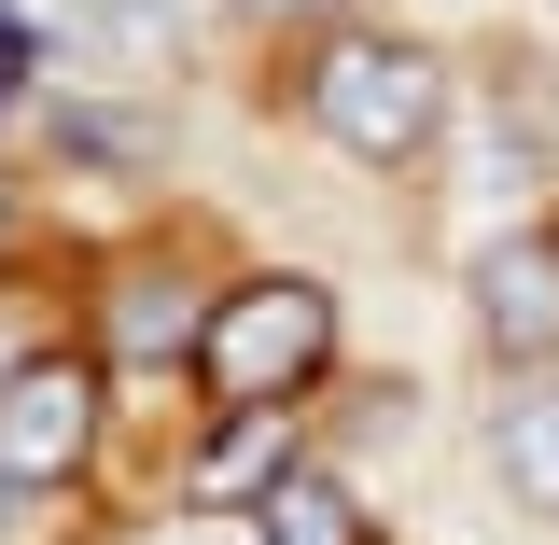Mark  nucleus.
Instances as JSON below:
<instances>
[{
	"mask_svg": "<svg viewBox=\"0 0 559 545\" xmlns=\"http://www.w3.org/2000/svg\"><path fill=\"white\" fill-rule=\"evenodd\" d=\"M322 349H336L322 280H238V294L197 322V378L224 392V406H280V392H294Z\"/></svg>",
	"mask_w": 559,
	"mask_h": 545,
	"instance_id": "1",
	"label": "nucleus"
},
{
	"mask_svg": "<svg viewBox=\"0 0 559 545\" xmlns=\"http://www.w3.org/2000/svg\"><path fill=\"white\" fill-rule=\"evenodd\" d=\"M308 112H322V140H336V154L406 168L419 140H433V112H448V84H433V57H419V43H336V57L308 70Z\"/></svg>",
	"mask_w": 559,
	"mask_h": 545,
	"instance_id": "2",
	"label": "nucleus"
},
{
	"mask_svg": "<svg viewBox=\"0 0 559 545\" xmlns=\"http://www.w3.org/2000/svg\"><path fill=\"white\" fill-rule=\"evenodd\" d=\"M84 448H98V378H84L70 349L14 364V378H0V489H57Z\"/></svg>",
	"mask_w": 559,
	"mask_h": 545,
	"instance_id": "3",
	"label": "nucleus"
},
{
	"mask_svg": "<svg viewBox=\"0 0 559 545\" xmlns=\"http://www.w3.org/2000/svg\"><path fill=\"white\" fill-rule=\"evenodd\" d=\"M476 322L503 349H546L559 336V238H503V252H476Z\"/></svg>",
	"mask_w": 559,
	"mask_h": 545,
	"instance_id": "4",
	"label": "nucleus"
},
{
	"mask_svg": "<svg viewBox=\"0 0 559 545\" xmlns=\"http://www.w3.org/2000/svg\"><path fill=\"white\" fill-rule=\"evenodd\" d=\"M503 489H518L532 518H559V378H532V392L503 406Z\"/></svg>",
	"mask_w": 559,
	"mask_h": 545,
	"instance_id": "5",
	"label": "nucleus"
},
{
	"mask_svg": "<svg viewBox=\"0 0 559 545\" xmlns=\"http://www.w3.org/2000/svg\"><path fill=\"white\" fill-rule=\"evenodd\" d=\"M252 545H349V489L336 476H280L252 503Z\"/></svg>",
	"mask_w": 559,
	"mask_h": 545,
	"instance_id": "6",
	"label": "nucleus"
},
{
	"mask_svg": "<svg viewBox=\"0 0 559 545\" xmlns=\"http://www.w3.org/2000/svg\"><path fill=\"white\" fill-rule=\"evenodd\" d=\"M70 43H98L112 70H154V57H168V0H84Z\"/></svg>",
	"mask_w": 559,
	"mask_h": 545,
	"instance_id": "7",
	"label": "nucleus"
},
{
	"mask_svg": "<svg viewBox=\"0 0 559 545\" xmlns=\"http://www.w3.org/2000/svg\"><path fill=\"white\" fill-rule=\"evenodd\" d=\"M280 476H294V462H280V406H238V434H224V448H210V489H224V503H238V489H252V503H266Z\"/></svg>",
	"mask_w": 559,
	"mask_h": 545,
	"instance_id": "8",
	"label": "nucleus"
},
{
	"mask_svg": "<svg viewBox=\"0 0 559 545\" xmlns=\"http://www.w3.org/2000/svg\"><path fill=\"white\" fill-rule=\"evenodd\" d=\"M112 336H127V349H168V336H182L168 280H127V294H112Z\"/></svg>",
	"mask_w": 559,
	"mask_h": 545,
	"instance_id": "9",
	"label": "nucleus"
},
{
	"mask_svg": "<svg viewBox=\"0 0 559 545\" xmlns=\"http://www.w3.org/2000/svg\"><path fill=\"white\" fill-rule=\"evenodd\" d=\"M14 70H28V14H0V98H14Z\"/></svg>",
	"mask_w": 559,
	"mask_h": 545,
	"instance_id": "10",
	"label": "nucleus"
},
{
	"mask_svg": "<svg viewBox=\"0 0 559 545\" xmlns=\"http://www.w3.org/2000/svg\"><path fill=\"white\" fill-rule=\"evenodd\" d=\"M252 14H322V0H252Z\"/></svg>",
	"mask_w": 559,
	"mask_h": 545,
	"instance_id": "11",
	"label": "nucleus"
}]
</instances>
